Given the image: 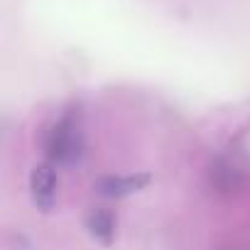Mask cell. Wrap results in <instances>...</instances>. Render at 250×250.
Returning <instances> with one entry per match:
<instances>
[{
    "label": "cell",
    "mask_w": 250,
    "mask_h": 250,
    "mask_svg": "<svg viewBox=\"0 0 250 250\" xmlns=\"http://www.w3.org/2000/svg\"><path fill=\"white\" fill-rule=\"evenodd\" d=\"M86 150V135L83 125L76 113H64L47 133L44 152L49 157V165L59 167H74L83 157Z\"/></svg>",
    "instance_id": "6da1fadb"
},
{
    "label": "cell",
    "mask_w": 250,
    "mask_h": 250,
    "mask_svg": "<svg viewBox=\"0 0 250 250\" xmlns=\"http://www.w3.org/2000/svg\"><path fill=\"white\" fill-rule=\"evenodd\" d=\"M57 187H59V177H57V167L49 162H42L32 169L30 174V194L32 201L37 206V211L42 213H52L57 206Z\"/></svg>",
    "instance_id": "7a4b0ae2"
},
{
    "label": "cell",
    "mask_w": 250,
    "mask_h": 250,
    "mask_svg": "<svg viewBox=\"0 0 250 250\" xmlns=\"http://www.w3.org/2000/svg\"><path fill=\"white\" fill-rule=\"evenodd\" d=\"M152 177L147 172L140 174H105L101 179H96V194L103 199H125L133 196L138 191H143L145 187H150Z\"/></svg>",
    "instance_id": "3957f363"
},
{
    "label": "cell",
    "mask_w": 250,
    "mask_h": 250,
    "mask_svg": "<svg viewBox=\"0 0 250 250\" xmlns=\"http://www.w3.org/2000/svg\"><path fill=\"white\" fill-rule=\"evenodd\" d=\"M86 228L91 233L93 240H98L101 245H113L115 235H118V221L115 213L108 208H93L86 216Z\"/></svg>",
    "instance_id": "277c9868"
}]
</instances>
